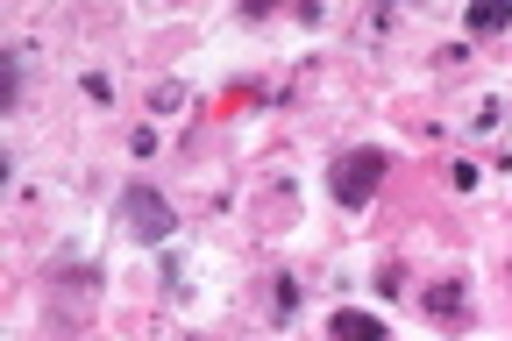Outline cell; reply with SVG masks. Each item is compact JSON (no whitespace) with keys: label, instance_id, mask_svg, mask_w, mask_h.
<instances>
[{"label":"cell","instance_id":"3957f363","mask_svg":"<svg viewBox=\"0 0 512 341\" xmlns=\"http://www.w3.org/2000/svg\"><path fill=\"white\" fill-rule=\"evenodd\" d=\"M328 341H384V320H377V313H356V306H335Z\"/></svg>","mask_w":512,"mask_h":341},{"label":"cell","instance_id":"5b68a950","mask_svg":"<svg viewBox=\"0 0 512 341\" xmlns=\"http://www.w3.org/2000/svg\"><path fill=\"white\" fill-rule=\"evenodd\" d=\"M470 29H477V36L512 29V0H477V8H470Z\"/></svg>","mask_w":512,"mask_h":341},{"label":"cell","instance_id":"8992f818","mask_svg":"<svg viewBox=\"0 0 512 341\" xmlns=\"http://www.w3.org/2000/svg\"><path fill=\"white\" fill-rule=\"evenodd\" d=\"M271 306L292 320V313H299V285H292V278H278V285H271Z\"/></svg>","mask_w":512,"mask_h":341},{"label":"cell","instance_id":"6da1fadb","mask_svg":"<svg viewBox=\"0 0 512 341\" xmlns=\"http://www.w3.org/2000/svg\"><path fill=\"white\" fill-rule=\"evenodd\" d=\"M384 171H392V150H377V143H363V150H342L335 164H328V192H335V207H370L377 199V185H384Z\"/></svg>","mask_w":512,"mask_h":341},{"label":"cell","instance_id":"277c9868","mask_svg":"<svg viewBox=\"0 0 512 341\" xmlns=\"http://www.w3.org/2000/svg\"><path fill=\"white\" fill-rule=\"evenodd\" d=\"M427 313H434V320H463V278H441V285L427 292Z\"/></svg>","mask_w":512,"mask_h":341},{"label":"cell","instance_id":"7a4b0ae2","mask_svg":"<svg viewBox=\"0 0 512 341\" xmlns=\"http://www.w3.org/2000/svg\"><path fill=\"white\" fill-rule=\"evenodd\" d=\"M114 214H121V228L136 235L143 249H164V242L178 235V214H171V199H164L157 185H121Z\"/></svg>","mask_w":512,"mask_h":341},{"label":"cell","instance_id":"52a82bcc","mask_svg":"<svg viewBox=\"0 0 512 341\" xmlns=\"http://www.w3.org/2000/svg\"><path fill=\"white\" fill-rule=\"evenodd\" d=\"M0 100H8V107L22 100V57H8V86H0Z\"/></svg>","mask_w":512,"mask_h":341}]
</instances>
